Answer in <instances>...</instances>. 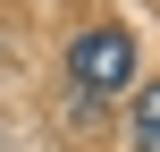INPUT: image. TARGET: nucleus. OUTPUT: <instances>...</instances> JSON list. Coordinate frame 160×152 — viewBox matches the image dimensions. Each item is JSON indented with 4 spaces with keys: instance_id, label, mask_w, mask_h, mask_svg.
Masks as SVG:
<instances>
[{
    "instance_id": "f257e3e1",
    "label": "nucleus",
    "mask_w": 160,
    "mask_h": 152,
    "mask_svg": "<svg viewBox=\"0 0 160 152\" xmlns=\"http://www.w3.org/2000/svg\"><path fill=\"white\" fill-rule=\"evenodd\" d=\"M127 76H135V42H127L118 25H84V34L68 42V85H76V93L110 102V93H127Z\"/></svg>"
},
{
    "instance_id": "f03ea898",
    "label": "nucleus",
    "mask_w": 160,
    "mask_h": 152,
    "mask_svg": "<svg viewBox=\"0 0 160 152\" xmlns=\"http://www.w3.org/2000/svg\"><path fill=\"white\" fill-rule=\"evenodd\" d=\"M135 152H160V85L135 93Z\"/></svg>"
}]
</instances>
